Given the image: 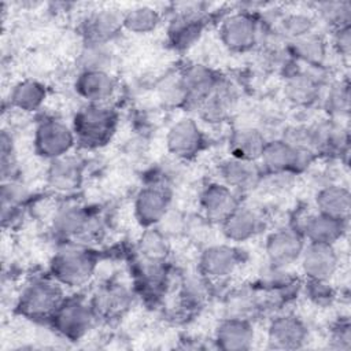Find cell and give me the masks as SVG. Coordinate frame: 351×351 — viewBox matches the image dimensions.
Returning a JSON list of instances; mask_svg holds the SVG:
<instances>
[{
  "instance_id": "obj_1",
  "label": "cell",
  "mask_w": 351,
  "mask_h": 351,
  "mask_svg": "<svg viewBox=\"0 0 351 351\" xmlns=\"http://www.w3.org/2000/svg\"><path fill=\"white\" fill-rule=\"evenodd\" d=\"M117 121V112L110 106L86 103L77 111L73 121L77 143L86 148L107 144L115 133Z\"/></svg>"
},
{
  "instance_id": "obj_2",
  "label": "cell",
  "mask_w": 351,
  "mask_h": 351,
  "mask_svg": "<svg viewBox=\"0 0 351 351\" xmlns=\"http://www.w3.org/2000/svg\"><path fill=\"white\" fill-rule=\"evenodd\" d=\"M96 262L82 245L67 243L51 259V276L63 287L77 288L86 284L93 276Z\"/></svg>"
},
{
  "instance_id": "obj_3",
  "label": "cell",
  "mask_w": 351,
  "mask_h": 351,
  "mask_svg": "<svg viewBox=\"0 0 351 351\" xmlns=\"http://www.w3.org/2000/svg\"><path fill=\"white\" fill-rule=\"evenodd\" d=\"M63 285L52 276L36 277L22 289L18 300L19 311L33 319L51 318L63 302Z\"/></svg>"
},
{
  "instance_id": "obj_4",
  "label": "cell",
  "mask_w": 351,
  "mask_h": 351,
  "mask_svg": "<svg viewBox=\"0 0 351 351\" xmlns=\"http://www.w3.org/2000/svg\"><path fill=\"white\" fill-rule=\"evenodd\" d=\"M97 315L90 302L82 298H64L53 315L49 318L53 329L69 340H78L84 337Z\"/></svg>"
},
{
  "instance_id": "obj_5",
  "label": "cell",
  "mask_w": 351,
  "mask_h": 351,
  "mask_svg": "<svg viewBox=\"0 0 351 351\" xmlns=\"http://www.w3.org/2000/svg\"><path fill=\"white\" fill-rule=\"evenodd\" d=\"M314 155L310 149L293 147L278 138L266 143L259 160L269 174H292L303 171L313 162Z\"/></svg>"
},
{
  "instance_id": "obj_6",
  "label": "cell",
  "mask_w": 351,
  "mask_h": 351,
  "mask_svg": "<svg viewBox=\"0 0 351 351\" xmlns=\"http://www.w3.org/2000/svg\"><path fill=\"white\" fill-rule=\"evenodd\" d=\"M34 149L45 159H56L67 155L77 143L73 128L56 118H45L38 122L34 132Z\"/></svg>"
},
{
  "instance_id": "obj_7",
  "label": "cell",
  "mask_w": 351,
  "mask_h": 351,
  "mask_svg": "<svg viewBox=\"0 0 351 351\" xmlns=\"http://www.w3.org/2000/svg\"><path fill=\"white\" fill-rule=\"evenodd\" d=\"M261 26L250 10H239L226 15L219 25L222 44L234 52L251 49L259 40Z\"/></svg>"
},
{
  "instance_id": "obj_8",
  "label": "cell",
  "mask_w": 351,
  "mask_h": 351,
  "mask_svg": "<svg viewBox=\"0 0 351 351\" xmlns=\"http://www.w3.org/2000/svg\"><path fill=\"white\" fill-rule=\"evenodd\" d=\"M306 240L300 230L282 228L270 233L265 243V252L270 266L278 269H287L299 261Z\"/></svg>"
},
{
  "instance_id": "obj_9",
  "label": "cell",
  "mask_w": 351,
  "mask_h": 351,
  "mask_svg": "<svg viewBox=\"0 0 351 351\" xmlns=\"http://www.w3.org/2000/svg\"><path fill=\"white\" fill-rule=\"evenodd\" d=\"M299 261L303 274L313 282H329L339 269L335 244L307 243Z\"/></svg>"
},
{
  "instance_id": "obj_10",
  "label": "cell",
  "mask_w": 351,
  "mask_h": 351,
  "mask_svg": "<svg viewBox=\"0 0 351 351\" xmlns=\"http://www.w3.org/2000/svg\"><path fill=\"white\" fill-rule=\"evenodd\" d=\"M170 193L163 184H149L138 191L133 208L137 222L144 228H154L167 215Z\"/></svg>"
},
{
  "instance_id": "obj_11",
  "label": "cell",
  "mask_w": 351,
  "mask_h": 351,
  "mask_svg": "<svg viewBox=\"0 0 351 351\" xmlns=\"http://www.w3.org/2000/svg\"><path fill=\"white\" fill-rule=\"evenodd\" d=\"M204 144V136L192 118L176 121L166 133V148L177 159H191L196 156Z\"/></svg>"
},
{
  "instance_id": "obj_12",
  "label": "cell",
  "mask_w": 351,
  "mask_h": 351,
  "mask_svg": "<svg viewBox=\"0 0 351 351\" xmlns=\"http://www.w3.org/2000/svg\"><path fill=\"white\" fill-rule=\"evenodd\" d=\"M96 218L78 204H64L56 210L52 218L53 232L67 240L92 236L96 232Z\"/></svg>"
},
{
  "instance_id": "obj_13",
  "label": "cell",
  "mask_w": 351,
  "mask_h": 351,
  "mask_svg": "<svg viewBox=\"0 0 351 351\" xmlns=\"http://www.w3.org/2000/svg\"><path fill=\"white\" fill-rule=\"evenodd\" d=\"M123 29V12L115 8H99L89 12L81 23L85 43L110 44Z\"/></svg>"
},
{
  "instance_id": "obj_14",
  "label": "cell",
  "mask_w": 351,
  "mask_h": 351,
  "mask_svg": "<svg viewBox=\"0 0 351 351\" xmlns=\"http://www.w3.org/2000/svg\"><path fill=\"white\" fill-rule=\"evenodd\" d=\"M240 265L239 250L230 244H214L203 250L199 258V273L208 281L229 277Z\"/></svg>"
},
{
  "instance_id": "obj_15",
  "label": "cell",
  "mask_w": 351,
  "mask_h": 351,
  "mask_svg": "<svg viewBox=\"0 0 351 351\" xmlns=\"http://www.w3.org/2000/svg\"><path fill=\"white\" fill-rule=\"evenodd\" d=\"M181 84L185 92V107L197 108L215 89L219 77L204 64H189L180 73Z\"/></svg>"
},
{
  "instance_id": "obj_16",
  "label": "cell",
  "mask_w": 351,
  "mask_h": 351,
  "mask_svg": "<svg viewBox=\"0 0 351 351\" xmlns=\"http://www.w3.org/2000/svg\"><path fill=\"white\" fill-rule=\"evenodd\" d=\"M307 337V326L293 314L277 315L267 326V343L271 348L296 350L304 346Z\"/></svg>"
},
{
  "instance_id": "obj_17",
  "label": "cell",
  "mask_w": 351,
  "mask_h": 351,
  "mask_svg": "<svg viewBox=\"0 0 351 351\" xmlns=\"http://www.w3.org/2000/svg\"><path fill=\"white\" fill-rule=\"evenodd\" d=\"M199 204L208 221L221 225L240 202L237 199V192L223 182H210L200 192Z\"/></svg>"
},
{
  "instance_id": "obj_18",
  "label": "cell",
  "mask_w": 351,
  "mask_h": 351,
  "mask_svg": "<svg viewBox=\"0 0 351 351\" xmlns=\"http://www.w3.org/2000/svg\"><path fill=\"white\" fill-rule=\"evenodd\" d=\"M204 19L199 10L185 8L178 11L167 26V38L174 49L191 48L202 36Z\"/></svg>"
},
{
  "instance_id": "obj_19",
  "label": "cell",
  "mask_w": 351,
  "mask_h": 351,
  "mask_svg": "<svg viewBox=\"0 0 351 351\" xmlns=\"http://www.w3.org/2000/svg\"><path fill=\"white\" fill-rule=\"evenodd\" d=\"M215 344L225 351H247L252 347L255 332L247 318L225 317L215 329Z\"/></svg>"
},
{
  "instance_id": "obj_20",
  "label": "cell",
  "mask_w": 351,
  "mask_h": 351,
  "mask_svg": "<svg viewBox=\"0 0 351 351\" xmlns=\"http://www.w3.org/2000/svg\"><path fill=\"white\" fill-rule=\"evenodd\" d=\"M84 167L80 159L70 154L49 160L47 169V184L56 192L70 193L82 184Z\"/></svg>"
},
{
  "instance_id": "obj_21",
  "label": "cell",
  "mask_w": 351,
  "mask_h": 351,
  "mask_svg": "<svg viewBox=\"0 0 351 351\" xmlns=\"http://www.w3.org/2000/svg\"><path fill=\"white\" fill-rule=\"evenodd\" d=\"M74 88L86 103L107 104L117 92V80L110 71H80Z\"/></svg>"
},
{
  "instance_id": "obj_22",
  "label": "cell",
  "mask_w": 351,
  "mask_h": 351,
  "mask_svg": "<svg viewBox=\"0 0 351 351\" xmlns=\"http://www.w3.org/2000/svg\"><path fill=\"white\" fill-rule=\"evenodd\" d=\"M262 225L263 219L255 208L239 204L221 223V228L228 240L241 243L256 236L261 232Z\"/></svg>"
},
{
  "instance_id": "obj_23",
  "label": "cell",
  "mask_w": 351,
  "mask_h": 351,
  "mask_svg": "<svg viewBox=\"0 0 351 351\" xmlns=\"http://www.w3.org/2000/svg\"><path fill=\"white\" fill-rule=\"evenodd\" d=\"M346 225L347 221L336 219L317 211L304 219L300 233L308 243L335 244L344 234Z\"/></svg>"
},
{
  "instance_id": "obj_24",
  "label": "cell",
  "mask_w": 351,
  "mask_h": 351,
  "mask_svg": "<svg viewBox=\"0 0 351 351\" xmlns=\"http://www.w3.org/2000/svg\"><path fill=\"white\" fill-rule=\"evenodd\" d=\"M219 176L222 182L234 192H244L252 189L258 184L261 173L255 162L241 160L232 156L221 163Z\"/></svg>"
},
{
  "instance_id": "obj_25",
  "label": "cell",
  "mask_w": 351,
  "mask_h": 351,
  "mask_svg": "<svg viewBox=\"0 0 351 351\" xmlns=\"http://www.w3.org/2000/svg\"><path fill=\"white\" fill-rule=\"evenodd\" d=\"M317 211L336 219L348 221L351 210V193L347 186L328 184L318 189L315 195Z\"/></svg>"
},
{
  "instance_id": "obj_26",
  "label": "cell",
  "mask_w": 351,
  "mask_h": 351,
  "mask_svg": "<svg viewBox=\"0 0 351 351\" xmlns=\"http://www.w3.org/2000/svg\"><path fill=\"white\" fill-rule=\"evenodd\" d=\"M132 302L130 291L122 284H108L100 288L90 300V304L99 317L112 318L122 314Z\"/></svg>"
},
{
  "instance_id": "obj_27",
  "label": "cell",
  "mask_w": 351,
  "mask_h": 351,
  "mask_svg": "<svg viewBox=\"0 0 351 351\" xmlns=\"http://www.w3.org/2000/svg\"><path fill=\"white\" fill-rule=\"evenodd\" d=\"M285 96L298 106H310L319 97L321 81L317 74L306 70H295L287 75Z\"/></svg>"
},
{
  "instance_id": "obj_28",
  "label": "cell",
  "mask_w": 351,
  "mask_h": 351,
  "mask_svg": "<svg viewBox=\"0 0 351 351\" xmlns=\"http://www.w3.org/2000/svg\"><path fill=\"white\" fill-rule=\"evenodd\" d=\"M267 140L263 133L255 128L236 129L229 138V149L233 158L256 162L261 159Z\"/></svg>"
},
{
  "instance_id": "obj_29",
  "label": "cell",
  "mask_w": 351,
  "mask_h": 351,
  "mask_svg": "<svg viewBox=\"0 0 351 351\" xmlns=\"http://www.w3.org/2000/svg\"><path fill=\"white\" fill-rule=\"evenodd\" d=\"M234 101L236 95L232 85L219 78L215 89L199 107V110L207 122H222L232 111Z\"/></svg>"
},
{
  "instance_id": "obj_30",
  "label": "cell",
  "mask_w": 351,
  "mask_h": 351,
  "mask_svg": "<svg viewBox=\"0 0 351 351\" xmlns=\"http://www.w3.org/2000/svg\"><path fill=\"white\" fill-rule=\"evenodd\" d=\"M45 97V86L36 80L19 81L10 92L11 106L25 112L37 111L44 104Z\"/></svg>"
},
{
  "instance_id": "obj_31",
  "label": "cell",
  "mask_w": 351,
  "mask_h": 351,
  "mask_svg": "<svg viewBox=\"0 0 351 351\" xmlns=\"http://www.w3.org/2000/svg\"><path fill=\"white\" fill-rule=\"evenodd\" d=\"M289 47L292 55L310 67H319L326 58V41L315 30L291 41Z\"/></svg>"
},
{
  "instance_id": "obj_32",
  "label": "cell",
  "mask_w": 351,
  "mask_h": 351,
  "mask_svg": "<svg viewBox=\"0 0 351 351\" xmlns=\"http://www.w3.org/2000/svg\"><path fill=\"white\" fill-rule=\"evenodd\" d=\"M77 63L80 71H110L114 63V52L110 44L84 41Z\"/></svg>"
},
{
  "instance_id": "obj_33",
  "label": "cell",
  "mask_w": 351,
  "mask_h": 351,
  "mask_svg": "<svg viewBox=\"0 0 351 351\" xmlns=\"http://www.w3.org/2000/svg\"><path fill=\"white\" fill-rule=\"evenodd\" d=\"M137 250L143 262L165 263L169 255V243L162 230L155 226L147 228L138 240Z\"/></svg>"
},
{
  "instance_id": "obj_34",
  "label": "cell",
  "mask_w": 351,
  "mask_h": 351,
  "mask_svg": "<svg viewBox=\"0 0 351 351\" xmlns=\"http://www.w3.org/2000/svg\"><path fill=\"white\" fill-rule=\"evenodd\" d=\"M160 23V12L151 5H136L123 12V29L133 34H147Z\"/></svg>"
},
{
  "instance_id": "obj_35",
  "label": "cell",
  "mask_w": 351,
  "mask_h": 351,
  "mask_svg": "<svg viewBox=\"0 0 351 351\" xmlns=\"http://www.w3.org/2000/svg\"><path fill=\"white\" fill-rule=\"evenodd\" d=\"M315 30V21L311 15L304 12H289L278 19L276 26V33L288 40V43L295 41Z\"/></svg>"
},
{
  "instance_id": "obj_36",
  "label": "cell",
  "mask_w": 351,
  "mask_h": 351,
  "mask_svg": "<svg viewBox=\"0 0 351 351\" xmlns=\"http://www.w3.org/2000/svg\"><path fill=\"white\" fill-rule=\"evenodd\" d=\"M261 299L254 289H239L232 292L225 300L226 317L247 318L259 310Z\"/></svg>"
},
{
  "instance_id": "obj_37",
  "label": "cell",
  "mask_w": 351,
  "mask_h": 351,
  "mask_svg": "<svg viewBox=\"0 0 351 351\" xmlns=\"http://www.w3.org/2000/svg\"><path fill=\"white\" fill-rule=\"evenodd\" d=\"M27 199V191L25 185L16 182L15 180L3 181L1 185V218L5 225L7 221L15 218L16 213L22 207L23 202Z\"/></svg>"
},
{
  "instance_id": "obj_38",
  "label": "cell",
  "mask_w": 351,
  "mask_h": 351,
  "mask_svg": "<svg viewBox=\"0 0 351 351\" xmlns=\"http://www.w3.org/2000/svg\"><path fill=\"white\" fill-rule=\"evenodd\" d=\"M207 281L208 280L199 273V276H189L181 282L178 296L185 308H197L206 302L208 296Z\"/></svg>"
},
{
  "instance_id": "obj_39",
  "label": "cell",
  "mask_w": 351,
  "mask_h": 351,
  "mask_svg": "<svg viewBox=\"0 0 351 351\" xmlns=\"http://www.w3.org/2000/svg\"><path fill=\"white\" fill-rule=\"evenodd\" d=\"M324 107L333 118H341L350 111V85L340 80L330 84L324 99Z\"/></svg>"
},
{
  "instance_id": "obj_40",
  "label": "cell",
  "mask_w": 351,
  "mask_h": 351,
  "mask_svg": "<svg viewBox=\"0 0 351 351\" xmlns=\"http://www.w3.org/2000/svg\"><path fill=\"white\" fill-rule=\"evenodd\" d=\"M319 18L333 30L348 27L351 22V4L348 1H324L318 3Z\"/></svg>"
},
{
  "instance_id": "obj_41",
  "label": "cell",
  "mask_w": 351,
  "mask_h": 351,
  "mask_svg": "<svg viewBox=\"0 0 351 351\" xmlns=\"http://www.w3.org/2000/svg\"><path fill=\"white\" fill-rule=\"evenodd\" d=\"M159 97L167 106H171V107L184 106L185 107V92H184V88L181 84L180 74L171 75L160 82Z\"/></svg>"
},
{
  "instance_id": "obj_42",
  "label": "cell",
  "mask_w": 351,
  "mask_h": 351,
  "mask_svg": "<svg viewBox=\"0 0 351 351\" xmlns=\"http://www.w3.org/2000/svg\"><path fill=\"white\" fill-rule=\"evenodd\" d=\"M330 347L337 350H348L351 347V332L348 321H340L330 333Z\"/></svg>"
},
{
  "instance_id": "obj_43",
  "label": "cell",
  "mask_w": 351,
  "mask_h": 351,
  "mask_svg": "<svg viewBox=\"0 0 351 351\" xmlns=\"http://www.w3.org/2000/svg\"><path fill=\"white\" fill-rule=\"evenodd\" d=\"M333 45L337 49V52L344 56L348 58L350 52H351V29L348 27H341L337 30H333Z\"/></svg>"
}]
</instances>
